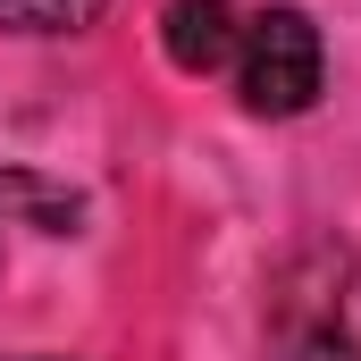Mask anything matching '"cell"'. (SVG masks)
<instances>
[{
    "label": "cell",
    "mask_w": 361,
    "mask_h": 361,
    "mask_svg": "<svg viewBox=\"0 0 361 361\" xmlns=\"http://www.w3.org/2000/svg\"><path fill=\"white\" fill-rule=\"evenodd\" d=\"M269 361H361V252L353 244L311 235L277 261Z\"/></svg>",
    "instance_id": "1"
},
{
    "label": "cell",
    "mask_w": 361,
    "mask_h": 361,
    "mask_svg": "<svg viewBox=\"0 0 361 361\" xmlns=\"http://www.w3.org/2000/svg\"><path fill=\"white\" fill-rule=\"evenodd\" d=\"M227 76H235V92H244L252 118H302L319 101V85H328V42H319V25L302 8L277 0V8H252L244 17Z\"/></svg>",
    "instance_id": "2"
},
{
    "label": "cell",
    "mask_w": 361,
    "mask_h": 361,
    "mask_svg": "<svg viewBox=\"0 0 361 361\" xmlns=\"http://www.w3.org/2000/svg\"><path fill=\"white\" fill-rule=\"evenodd\" d=\"M235 34H244L235 0H169L160 8V42H169V59L185 76H219L235 59Z\"/></svg>",
    "instance_id": "3"
},
{
    "label": "cell",
    "mask_w": 361,
    "mask_h": 361,
    "mask_svg": "<svg viewBox=\"0 0 361 361\" xmlns=\"http://www.w3.org/2000/svg\"><path fill=\"white\" fill-rule=\"evenodd\" d=\"M92 17H101V0H0L8 34H76Z\"/></svg>",
    "instance_id": "4"
},
{
    "label": "cell",
    "mask_w": 361,
    "mask_h": 361,
    "mask_svg": "<svg viewBox=\"0 0 361 361\" xmlns=\"http://www.w3.org/2000/svg\"><path fill=\"white\" fill-rule=\"evenodd\" d=\"M0 361H51V353H0Z\"/></svg>",
    "instance_id": "5"
}]
</instances>
